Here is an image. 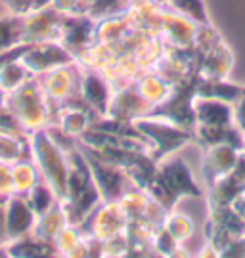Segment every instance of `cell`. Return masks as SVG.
Returning a JSON list of instances; mask_svg holds the SVG:
<instances>
[{
    "instance_id": "1",
    "label": "cell",
    "mask_w": 245,
    "mask_h": 258,
    "mask_svg": "<svg viewBox=\"0 0 245 258\" xmlns=\"http://www.w3.org/2000/svg\"><path fill=\"white\" fill-rule=\"evenodd\" d=\"M4 207H6V231H8L10 243L29 235L33 231V226H35L36 214L31 209L27 197L14 194L4 203Z\"/></svg>"
},
{
    "instance_id": "2",
    "label": "cell",
    "mask_w": 245,
    "mask_h": 258,
    "mask_svg": "<svg viewBox=\"0 0 245 258\" xmlns=\"http://www.w3.org/2000/svg\"><path fill=\"white\" fill-rule=\"evenodd\" d=\"M167 6H171L174 12L191 19L198 25L207 23V16H205V8L201 0H167Z\"/></svg>"
},
{
    "instance_id": "3",
    "label": "cell",
    "mask_w": 245,
    "mask_h": 258,
    "mask_svg": "<svg viewBox=\"0 0 245 258\" xmlns=\"http://www.w3.org/2000/svg\"><path fill=\"white\" fill-rule=\"evenodd\" d=\"M163 228L169 231L178 243H182V241H186L191 235L193 224H191L190 218H188L186 214H176V212H173V214H165Z\"/></svg>"
}]
</instances>
